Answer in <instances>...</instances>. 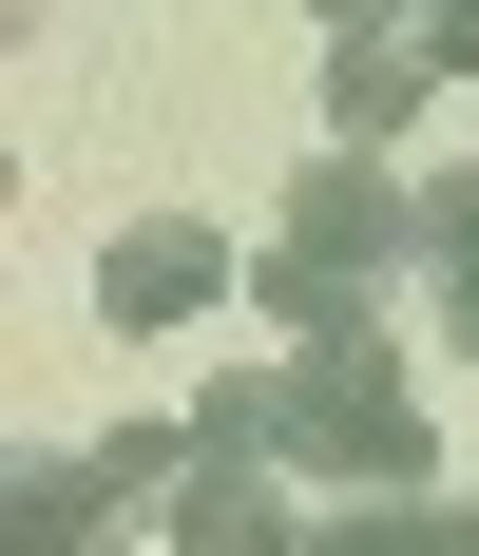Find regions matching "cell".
<instances>
[{
  "mask_svg": "<svg viewBox=\"0 0 479 556\" xmlns=\"http://www.w3.org/2000/svg\"><path fill=\"white\" fill-rule=\"evenodd\" d=\"M423 307H441V345L479 365V173H423Z\"/></svg>",
  "mask_w": 479,
  "mask_h": 556,
  "instance_id": "52a82bcc",
  "label": "cell"
},
{
  "mask_svg": "<svg viewBox=\"0 0 479 556\" xmlns=\"http://www.w3.org/2000/svg\"><path fill=\"white\" fill-rule=\"evenodd\" d=\"M0 556H115V460L77 442V460H20V480H0Z\"/></svg>",
  "mask_w": 479,
  "mask_h": 556,
  "instance_id": "5b68a950",
  "label": "cell"
},
{
  "mask_svg": "<svg viewBox=\"0 0 479 556\" xmlns=\"http://www.w3.org/2000/svg\"><path fill=\"white\" fill-rule=\"evenodd\" d=\"M268 460L326 480V500H441V422H423V384H403V345L345 327V345H307V365H268Z\"/></svg>",
  "mask_w": 479,
  "mask_h": 556,
  "instance_id": "7a4b0ae2",
  "label": "cell"
},
{
  "mask_svg": "<svg viewBox=\"0 0 479 556\" xmlns=\"http://www.w3.org/2000/svg\"><path fill=\"white\" fill-rule=\"evenodd\" d=\"M423 77H441L423 39H326V154H383V135L423 115Z\"/></svg>",
  "mask_w": 479,
  "mask_h": 556,
  "instance_id": "8992f818",
  "label": "cell"
},
{
  "mask_svg": "<svg viewBox=\"0 0 479 556\" xmlns=\"http://www.w3.org/2000/svg\"><path fill=\"white\" fill-rule=\"evenodd\" d=\"M173 556H307V500H288V460H212L173 480Z\"/></svg>",
  "mask_w": 479,
  "mask_h": 556,
  "instance_id": "277c9868",
  "label": "cell"
},
{
  "mask_svg": "<svg viewBox=\"0 0 479 556\" xmlns=\"http://www.w3.org/2000/svg\"><path fill=\"white\" fill-rule=\"evenodd\" d=\"M326 39H423V0H307Z\"/></svg>",
  "mask_w": 479,
  "mask_h": 556,
  "instance_id": "9c48e42d",
  "label": "cell"
},
{
  "mask_svg": "<svg viewBox=\"0 0 479 556\" xmlns=\"http://www.w3.org/2000/svg\"><path fill=\"white\" fill-rule=\"evenodd\" d=\"M423 58H441V77H479V0H423Z\"/></svg>",
  "mask_w": 479,
  "mask_h": 556,
  "instance_id": "30bf717a",
  "label": "cell"
},
{
  "mask_svg": "<svg viewBox=\"0 0 479 556\" xmlns=\"http://www.w3.org/2000/svg\"><path fill=\"white\" fill-rule=\"evenodd\" d=\"M212 288H250V250H212V212H135L97 250V327H192Z\"/></svg>",
  "mask_w": 479,
  "mask_h": 556,
  "instance_id": "3957f363",
  "label": "cell"
},
{
  "mask_svg": "<svg viewBox=\"0 0 479 556\" xmlns=\"http://www.w3.org/2000/svg\"><path fill=\"white\" fill-rule=\"evenodd\" d=\"M423 269V173H383V154H326L307 192H288V230L250 250V307L288 345H345V327H383V288Z\"/></svg>",
  "mask_w": 479,
  "mask_h": 556,
  "instance_id": "6da1fadb",
  "label": "cell"
},
{
  "mask_svg": "<svg viewBox=\"0 0 479 556\" xmlns=\"http://www.w3.org/2000/svg\"><path fill=\"white\" fill-rule=\"evenodd\" d=\"M307 556H479V500H326Z\"/></svg>",
  "mask_w": 479,
  "mask_h": 556,
  "instance_id": "ba28073f",
  "label": "cell"
}]
</instances>
